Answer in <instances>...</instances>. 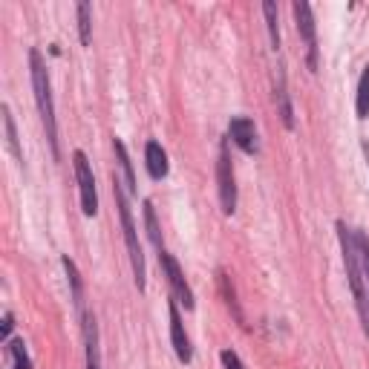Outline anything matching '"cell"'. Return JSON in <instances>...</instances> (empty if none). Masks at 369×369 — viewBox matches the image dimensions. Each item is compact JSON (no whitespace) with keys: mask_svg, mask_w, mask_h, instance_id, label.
<instances>
[{"mask_svg":"<svg viewBox=\"0 0 369 369\" xmlns=\"http://www.w3.org/2000/svg\"><path fill=\"white\" fill-rule=\"evenodd\" d=\"M145 225H147V236L156 251H165V243H162V228H159V220H156V208L150 199H145Z\"/></svg>","mask_w":369,"mask_h":369,"instance_id":"5bb4252c","label":"cell"},{"mask_svg":"<svg viewBox=\"0 0 369 369\" xmlns=\"http://www.w3.org/2000/svg\"><path fill=\"white\" fill-rule=\"evenodd\" d=\"M262 15H266V26H269V38H271V49H280V15H277V4L266 0L262 4Z\"/></svg>","mask_w":369,"mask_h":369,"instance_id":"2e32d148","label":"cell"},{"mask_svg":"<svg viewBox=\"0 0 369 369\" xmlns=\"http://www.w3.org/2000/svg\"><path fill=\"white\" fill-rule=\"evenodd\" d=\"M4 130H6V147L9 153L15 156L18 162H23V150H20V142H18V130H15V119H12V110H9V104H4Z\"/></svg>","mask_w":369,"mask_h":369,"instance_id":"9a60e30c","label":"cell"},{"mask_svg":"<svg viewBox=\"0 0 369 369\" xmlns=\"http://www.w3.org/2000/svg\"><path fill=\"white\" fill-rule=\"evenodd\" d=\"M355 113L358 119L369 116V64L361 72V81H358V95H355Z\"/></svg>","mask_w":369,"mask_h":369,"instance_id":"e0dca14e","label":"cell"},{"mask_svg":"<svg viewBox=\"0 0 369 369\" xmlns=\"http://www.w3.org/2000/svg\"><path fill=\"white\" fill-rule=\"evenodd\" d=\"M145 165H147L150 179H165L168 176V170H170L168 153H165V147L159 142H147V147H145Z\"/></svg>","mask_w":369,"mask_h":369,"instance_id":"30bf717a","label":"cell"},{"mask_svg":"<svg viewBox=\"0 0 369 369\" xmlns=\"http://www.w3.org/2000/svg\"><path fill=\"white\" fill-rule=\"evenodd\" d=\"M113 194H116V208H119V220H121V231H124V243H127V254H130V266H133V280L139 286V292H145L147 283V266H145V254H142V243H139V228L130 214V202H127V188L121 184L119 173H113Z\"/></svg>","mask_w":369,"mask_h":369,"instance_id":"3957f363","label":"cell"},{"mask_svg":"<svg viewBox=\"0 0 369 369\" xmlns=\"http://www.w3.org/2000/svg\"><path fill=\"white\" fill-rule=\"evenodd\" d=\"M9 355H12V361H15V369H32V361H29V355H26V344L20 337H15V340H9Z\"/></svg>","mask_w":369,"mask_h":369,"instance_id":"d6986e66","label":"cell"},{"mask_svg":"<svg viewBox=\"0 0 369 369\" xmlns=\"http://www.w3.org/2000/svg\"><path fill=\"white\" fill-rule=\"evenodd\" d=\"M337 240H340V251H344V266H347V277H349V288H352V297L358 306V318L363 326V335L369 337V286L363 277V266H361V251L355 243V234L347 228V222L337 220Z\"/></svg>","mask_w":369,"mask_h":369,"instance_id":"6da1fadb","label":"cell"},{"mask_svg":"<svg viewBox=\"0 0 369 369\" xmlns=\"http://www.w3.org/2000/svg\"><path fill=\"white\" fill-rule=\"evenodd\" d=\"M159 262H162V269H165V274H168V283H170L173 297L191 311V309L196 306V303H194V292H191L188 280H184V274H182V269H179L176 257H173L170 251H159Z\"/></svg>","mask_w":369,"mask_h":369,"instance_id":"8992f818","label":"cell"},{"mask_svg":"<svg viewBox=\"0 0 369 369\" xmlns=\"http://www.w3.org/2000/svg\"><path fill=\"white\" fill-rule=\"evenodd\" d=\"M87 369H101V363H98V335L87 337Z\"/></svg>","mask_w":369,"mask_h":369,"instance_id":"44dd1931","label":"cell"},{"mask_svg":"<svg viewBox=\"0 0 369 369\" xmlns=\"http://www.w3.org/2000/svg\"><path fill=\"white\" fill-rule=\"evenodd\" d=\"M61 262H64V271H67L69 286H72V300H75V309H78V314H84V286H81V274H78L75 262H72L67 254L61 257Z\"/></svg>","mask_w":369,"mask_h":369,"instance_id":"7c38bea8","label":"cell"},{"mask_svg":"<svg viewBox=\"0 0 369 369\" xmlns=\"http://www.w3.org/2000/svg\"><path fill=\"white\" fill-rule=\"evenodd\" d=\"M168 314H170V344H173V352L182 363H191L194 361V347H191V337L184 332V323H182V314H179V300L173 297L168 303Z\"/></svg>","mask_w":369,"mask_h":369,"instance_id":"ba28073f","label":"cell"},{"mask_svg":"<svg viewBox=\"0 0 369 369\" xmlns=\"http://www.w3.org/2000/svg\"><path fill=\"white\" fill-rule=\"evenodd\" d=\"M113 150H116V159H119V168L124 173V188L127 194H136V176H133V162H130V156H127V147L121 139H113Z\"/></svg>","mask_w":369,"mask_h":369,"instance_id":"4fadbf2b","label":"cell"},{"mask_svg":"<svg viewBox=\"0 0 369 369\" xmlns=\"http://www.w3.org/2000/svg\"><path fill=\"white\" fill-rule=\"evenodd\" d=\"M78 38H81L84 46H90L93 20H90V4H87V0H81V4H78Z\"/></svg>","mask_w":369,"mask_h":369,"instance_id":"ac0fdd59","label":"cell"},{"mask_svg":"<svg viewBox=\"0 0 369 369\" xmlns=\"http://www.w3.org/2000/svg\"><path fill=\"white\" fill-rule=\"evenodd\" d=\"M12 326H15V318H12V311H6L4 314V340L9 344V332H12Z\"/></svg>","mask_w":369,"mask_h":369,"instance_id":"603a6c76","label":"cell"},{"mask_svg":"<svg viewBox=\"0 0 369 369\" xmlns=\"http://www.w3.org/2000/svg\"><path fill=\"white\" fill-rule=\"evenodd\" d=\"M274 98H277V113H280L286 130H295V110H292V98H288V87H286V72H283V67H280V72H277Z\"/></svg>","mask_w":369,"mask_h":369,"instance_id":"8fae6325","label":"cell"},{"mask_svg":"<svg viewBox=\"0 0 369 369\" xmlns=\"http://www.w3.org/2000/svg\"><path fill=\"white\" fill-rule=\"evenodd\" d=\"M72 165H75V179H78V191H81V210L87 217L98 214V191H95V176L90 168V159L84 156V150L72 153Z\"/></svg>","mask_w":369,"mask_h":369,"instance_id":"277c9868","label":"cell"},{"mask_svg":"<svg viewBox=\"0 0 369 369\" xmlns=\"http://www.w3.org/2000/svg\"><path fill=\"white\" fill-rule=\"evenodd\" d=\"M228 133L234 139V145L240 147L243 153H257V127L251 119L246 116H234L228 121Z\"/></svg>","mask_w":369,"mask_h":369,"instance_id":"9c48e42d","label":"cell"},{"mask_svg":"<svg viewBox=\"0 0 369 369\" xmlns=\"http://www.w3.org/2000/svg\"><path fill=\"white\" fill-rule=\"evenodd\" d=\"M29 67H32V90L38 101V113L46 130V142L52 147V156L61 159V145H58V124H55V104H52V87H49V72L43 64V55L38 49H29Z\"/></svg>","mask_w":369,"mask_h":369,"instance_id":"7a4b0ae2","label":"cell"},{"mask_svg":"<svg viewBox=\"0 0 369 369\" xmlns=\"http://www.w3.org/2000/svg\"><path fill=\"white\" fill-rule=\"evenodd\" d=\"M295 20H297V32L306 41V52H309V69H318V32H314V18H311V6L306 0H295Z\"/></svg>","mask_w":369,"mask_h":369,"instance_id":"52a82bcc","label":"cell"},{"mask_svg":"<svg viewBox=\"0 0 369 369\" xmlns=\"http://www.w3.org/2000/svg\"><path fill=\"white\" fill-rule=\"evenodd\" d=\"M217 184H220V202H222V214H234L236 210V179H234V165L228 156V142L220 147V159H217Z\"/></svg>","mask_w":369,"mask_h":369,"instance_id":"5b68a950","label":"cell"},{"mask_svg":"<svg viewBox=\"0 0 369 369\" xmlns=\"http://www.w3.org/2000/svg\"><path fill=\"white\" fill-rule=\"evenodd\" d=\"M355 243H358V251H361V266H363V277H366V286H369V236L363 231L355 234Z\"/></svg>","mask_w":369,"mask_h":369,"instance_id":"ffe728a7","label":"cell"},{"mask_svg":"<svg viewBox=\"0 0 369 369\" xmlns=\"http://www.w3.org/2000/svg\"><path fill=\"white\" fill-rule=\"evenodd\" d=\"M220 361H222L225 369H246L243 361H240V355H236L234 349H222V352H220Z\"/></svg>","mask_w":369,"mask_h":369,"instance_id":"7402d4cb","label":"cell"},{"mask_svg":"<svg viewBox=\"0 0 369 369\" xmlns=\"http://www.w3.org/2000/svg\"><path fill=\"white\" fill-rule=\"evenodd\" d=\"M363 156H366V162H369V145L363 142Z\"/></svg>","mask_w":369,"mask_h":369,"instance_id":"cb8c5ba5","label":"cell"}]
</instances>
